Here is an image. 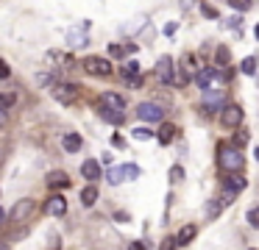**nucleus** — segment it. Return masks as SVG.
I'll list each match as a JSON object with an SVG mask.
<instances>
[{"label":"nucleus","mask_w":259,"mask_h":250,"mask_svg":"<svg viewBox=\"0 0 259 250\" xmlns=\"http://www.w3.org/2000/svg\"><path fill=\"white\" fill-rule=\"evenodd\" d=\"M251 250H256V247H251Z\"/></svg>","instance_id":"41"},{"label":"nucleus","mask_w":259,"mask_h":250,"mask_svg":"<svg viewBox=\"0 0 259 250\" xmlns=\"http://www.w3.org/2000/svg\"><path fill=\"white\" fill-rule=\"evenodd\" d=\"M229 6H231V9H237V11H248V9H251V0H229Z\"/></svg>","instance_id":"25"},{"label":"nucleus","mask_w":259,"mask_h":250,"mask_svg":"<svg viewBox=\"0 0 259 250\" xmlns=\"http://www.w3.org/2000/svg\"><path fill=\"white\" fill-rule=\"evenodd\" d=\"M62 144H64L67 153H78V150H81V136H78V133H67V136L62 139Z\"/></svg>","instance_id":"17"},{"label":"nucleus","mask_w":259,"mask_h":250,"mask_svg":"<svg viewBox=\"0 0 259 250\" xmlns=\"http://www.w3.org/2000/svg\"><path fill=\"white\" fill-rule=\"evenodd\" d=\"M48 186H51V189H67L70 186V178L64 175V172H51V175H48Z\"/></svg>","instance_id":"15"},{"label":"nucleus","mask_w":259,"mask_h":250,"mask_svg":"<svg viewBox=\"0 0 259 250\" xmlns=\"http://www.w3.org/2000/svg\"><path fill=\"white\" fill-rule=\"evenodd\" d=\"M214 59H218L220 67H226V64H229V47H226V44H220V47L214 50Z\"/></svg>","instance_id":"22"},{"label":"nucleus","mask_w":259,"mask_h":250,"mask_svg":"<svg viewBox=\"0 0 259 250\" xmlns=\"http://www.w3.org/2000/svg\"><path fill=\"white\" fill-rule=\"evenodd\" d=\"M3 122H6V114H3V111H0V125H3Z\"/></svg>","instance_id":"37"},{"label":"nucleus","mask_w":259,"mask_h":250,"mask_svg":"<svg viewBox=\"0 0 259 250\" xmlns=\"http://www.w3.org/2000/svg\"><path fill=\"white\" fill-rule=\"evenodd\" d=\"M218 167L223 172H240L242 170V156L237 147H231V144H220L218 147Z\"/></svg>","instance_id":"1"},{"label":"nucleus","mask_w":259,"mask_h":250,"mask_svg":"<svg viewBox=\"0 0 259 250\" xmlns=\"http://www.w3.org/2000/svg\"><path fill=\"white\" fill-rule=\"evenodd\" d=\"M101 109H106V111H120V114H123L125 100L120 97V94H114V92H103V94H101Z\"/></svg>","instance_id":"8"},{"label":"nucleus","mask_w":259,"mask_h":250,"mask_svg":"<svg viewBox=\"0 0 259 250\" xmlns=\"http://www.w3.org/2000/svg\"><path fill=\"white\" fill-rule=\"evenodd\" d=\"M256 67H259V59H256V56H248V59H242L240 70L245 72V75H253V72H256Z\"/></svg>","instance_id":"19"},{"label":"nucleus","mask_w":259,"mask_h":250,"mask_svg":"<svg viewBox=\"0 0 259 250\" xmlns=\"http://www.w3.org/2000/svg\"><path fill=\"white\" fill-rule=\"evenodd\" d=\"M12 75V70H9V64L6 61H0V78H9Z\"/></svg>","instance_id":"33"},{"label":"nucleus","mask_w":259,"mask_h":250,"mask_svg":"<svg viewBox=\"0 0 259 250\" xmlns=\"http://www.w3.org/2000/svg\"><path fill=\"white\" fill-rule=\"evenodd\" d=\"M159 250H176V239H164V242H162V247H159Z\"/></svg>","instance_id":"32"},{"label":"nucleus","mask_w":259,"mask_h":250,"mask_svg":"<svg viewBox=\"0 0 259 250\" xmlns=\"http://www.w3.org/2000/svg\"><path fill=\"white\" fill-rule=\"evenodd\" d=\"M151 136H153L151 128H134V139H140V142L142 139H151Z\"/></svg>","instance_id":"26"},{"label":"nucleus","mask_w":259,"mask_h":250,"mask_svg":"<svg viewBox=\"0 0 259 250\" xmlns=\"http://www.w3.org/2000/svg\"><path fill=\"white\" fill-rule=\"evenodd\" d=\"M253 36H256V39H259V25H256V31H253Z\"/></svg>","instance_id":"38"},{"label":"nucleus","mask_w":259,"mask_h":250,"mask_svg":"<svg viewBox=\"0 0 259 250\" xmlns=\"http://www.w3.org/2000/svg\"><path fill=\"white\" fill-rule=\"evenodd\" d=\"M123 78H125V81L140 78V64H137V61H125V64H123Z\"/></svg>","instance_id":"20"},{"label":"nucleus","mask_w":259,"mask_h":250,"mask_svg":"<svg viewBox=\"0 0 259 250\" xmlns=\"http://www.w3.org/2000/svg\"><path fill=\"white\" fill-rule=\"evenodd\" d=\"M176 133H179V131H176V125H162V128H159V133H156V139L162 144H170L176 139Z\"/></svg>","instance_id":"18"},{"label":"nucleus","mask_w":259,"mask_h":250,"mask_svg":"<svg viewBox=\"0 0 259 250\" xmlns=\"http://www.w3.org/2000/svg\"><path fill=\"white\" fill-rule=\"evenodd\" d=\"M220 206H223V203H220V200H214V203H209V206H206V214L218 217V214H220Z\"/></svg>","instance_id":"30"},{"label":"nucleus","mask_w":259,"mask_h":250,"mask_svg":"<svg viewBox=\"0 0 259 250\" xmlns=\"http://www.w3.org/2000/svg\"><path fill=\"white\" fill-rule=\"evenodd\" d=\"M181 178H184V170H181V167H173V170H170V181L179 183Z\"/></svg>","instance_id":"29"},{"label":"nucleus","mask_w":259,"mask_h":250,"mask_svg":"<svg viewBox=\"0 0 259 250\" xmlns=\"http://www.w3.org/2000/svg\"><path fill=\"white\" fill-rule=\"evenodd\" d=\"M156 75H159V81H162V83H173V81H176V78H173V59H170V56L159 59Z\"/></svg>","instance_id":"9"},{"label":"nucleus","mask_w":259,"mask_h":250,"mask_svg":"<svg viewBox=\"0 0 259 250\" xmlns=\"http://www.w3.org/2000/svg\"><path fill=\"white\" fill-rule=\"evenodd\" d=\"M0 250H9V247H6V244H0Z\"/></svg>","instance_id":"39"},{"label":"nucleus","mask_w":259,"mask_h":250,"mask_svg":"<svg viewBox=\"0 0 259 250\" xmlns=\"http://www.w3.org/2000/svg\"><path fill=\"white\" fill-rule=\"evenodd\" d=\"M220 122H223L226 128H237L242 122V109L234 106V103L223 106V109H220Z\"/></svg>","instance_id":"6"},{"label":"nucleus","mask_w":259,"mask_h":250,"mask_svg":"<svg viewBox=\"0 0 259 250\" xmlns=\"http://www.w3.org/2000/svg\"><path fill=\"white\" fill-rule=\"evenodd\" d=\"M223 97H226V89H214V92H212V89H206V92H203V109H218V106L220 103H223Z\"/></svg>","instance_id":"11"},{"label":"nucleus","mask_w":259,"mask_h":250,"mask_svg":"<svg viewBox=\"0 0 259 250\" xmlns=\"http://www.w3.org/2000/svg\"><path fill=\"white\" fill-rule=\"evenodd\" d=\"M195 233H198L195 225H184V228L179 231V236H176V244H190L192 239H195Z\"/></svg>","instance_id":"16"},{"label":"nucleus","mask_w":259,"mask_h":250,"mask_svg":"<svg viewBox=\"0 0 259 250\" xmlns=\"http://www.w3.org/2000/svg\"><path fill=\"white\" fill-rule=\"evenodd\" d=\"M95 200H98V189L90 183V186H87L84 192H81V203H84V206H92Z\"/></svg>","instance_id":"21"},{"label":"nucleus","mask_w":259,"mask_h":250,"mask_svg":"<svg viewBox=\"0 0 259 250\" xmlns=\"http://www.w3.org/2000/svg\"><path fill=\"white\" fill-rule=\"evenodd\" d=\"M137 114H140V120H145V122H162L164 111H162L159 103H140Z\"/></svg>","instance_id":"7"},{"label":"nucleus","mask_w":259,"mask_h":250,"mask_svg":"<svg viewBox=\"0 0 259 250\" xmlns=\"http://www.w3.org/2000/svg\"><path fill=\"white\" fill-rule=\"evenodd\" d=\"M245 142H248V136H245V133H237V147H242Z\"/></svg>","instance_id":"35"},{"label":"nucleus","mask_w":259,"mask_h":250,"mask_svg":"<svg viewBox=\"0 0 259 250\" xmlns=\"http://www.w3.org/2000/svg\"><path fill=\"white\" fill-rule=\"evenodd\" d=\"M256 161H259V147H256Z\"/></svg>","instance_id":"40"},{"label":"nucleus","mask_w":259,"mask_h":250,"mask_svg":"<svg viewBox=\"0 0 259 250\" xmlns=\"http://www.w3.org/2000/svg\"><path fill=\"white\" fill-rule=\"evenodd\" d=\"M101 117H103V120H109V122H114V125H120V122H123V114H120V111H106V109H101Z\"/></svg>","instance_id":"23"},{"label":"nucleus","mask_w":259,"mask_h":250,"mask_svg":"<svg viewBox=\"0 0 259 250\" xmlns=\"http://www.w3.org/2000/svg\"><path fill=\"white\" fill-rule=\"evenodd\" d=\"M128 250H148V244H145V242H131Z\"/></svg>","instance_id":"34"},{"label":"nucleus","mask_w":259,"mask_h":250,"mask_svg":"<svg viewBox=\"0 0 259 250\" xmlns=\"http://www.w3.org/2000/svg\"><path fill=\"white\" fill-rule=\"evenodd\" d=\"M201 11H203V17H209V20H214V17H218V9H214V6H209V3H203Z\"/></svg>","instance_id":"27"},{"label":"nucleus","mask_w":259,"mask_h":250,"mask_svg":"<svg viewBox=\"0 0 259 250\" xmlns=\"http://www.w3.org/2000/svg\"><path fill=\"white\" fill-rule=\"evenodd\" d=\"M3 220H6V211H3V209H0V222H3Z\"/></svg>","instance_id":"36"},{"label":"nucleus","mask_w":259,"mask_h":250,"mask_svg":"<svg viewBox=\"0 0 259 250\" xmlns=\"http://www.w3.org/2000/svg\"><path fill=\"white\" fill-rule=\"evenodd\" d=\"M53 97H56L59 103L70 106L78 97V86H75V83H53Z\"/></svg>","instance_id":"5"},{"label":"nucleus","mask_w":259,"mask_h":250,"mask_svg":"<svg viewBox=\"0 0 259 250\" xmlns=\"http://www.w3.org/2000/svg\"><path fill=\"white\" fill-rule=\"evenodd\" d=\"M248 222H251L253 228H259V206H256V209L248 211Z\"/></svg>","instance_id":"28"},{"label":"nucleus","mask_w":259,"mask_h":250,"mask_svg":"<svg viewBox=\"0 0 259 250\" xmlns=\"http://www.w3.org/2000/svg\"><path fill=\"white\" fill-rule=\"evenodd\" d=\"M14 100H17V97H14L12 92H6V94H0V111H6V109H12V106H14Z\"/></svg>","instance_id":"24"},{"label":"nucleus","mask_w":259,"mask_h":250,"mask_svg":"<svg viewBox=\"0 0 259 250\" xmlns=\"http://www.w3.org/2000/svg\"><path fill=\"white\" fill-rule=\"evenodd\" d=\"M214 78H218V72H214L212 67H206V70H201V72L195 75V81H198V86H201L203 92H206V89L212 86V81H214Z\"/></svg>","instance_id":"14"},{"label":"nucleus","mask_w":259,"mask_h":250,"mask_svg":"<svg viewBox=\"0 0 259 250\" xmlns=\"http://www.w3.org/2000/svg\"><path fill=\"white\" fill-rule=\"evenodd\" d=\"M84 70L90 72V75H112V61L109 59H101V56H90V59H84Z\"/></svg>","instance_id":"3"},{"label":"nucleus","mask_w":259,"mask_h":250,"mask_svg":"<svg viewBox=\"0 0 259 250\" xmlns=\"http://www.w3.org/2000/svg\"><path fill=\"white\" fill-rule=\"evenodd\" d=\"M81 175L87 178V181H98V178H101V164H98V161H84V164H81Z\"/></svg>","instance_id":"12"},{"label":"nucleus","mask_w":259,"mask_h":250,"mask_svg":"<svg viewBox=\"0 0 259 250\" xmlns=\"http://www.w3.org/2000/svg\"><path fill=\"white\" fill-rule=\"evenodd\" d=\"M31 211H34V200H20V203L12 209V220H17V222H20V220H25V217H28Z\"/></svg>","instance_id":"13"},{"label":"nucleus","mask_w":259,"mask_h":250,"mask_svg":"<svg viewBox=\"0 0 259 250\" xmlns=\"http://www.w3.org/2000/svg\"><path fill=\"white\" fill-rule=\"evenodd\" d=\"M134 178H140V167L137 164H123V167H112L109 175H106V181L117 186L120 181H134Z\"/></svg>","instance_id":"2"},{"label":"nucleus","mask_w":259,"mask_h":250,"mask_svg":"<svg viewBox=\"0 0 259 250\" xmlns=\"http://www.w3.org/2000/svg\"><path fill=\"white\" fill-rule=\"evenodd\" d=\"M45 211H48V214H53V217H62L64 211H67V200H64L62 194H51L48 203H45Z\"/></svg>","instance_id":"10"},{"label":"nucleus","mask_w":259,"mask_h":250,"mask_svg":"<svg viewBox=\"0 0 259 250\" xmlns=\"http://www.w3.org/2000/svg\"><path fill=\"white\" fill-rule=\"evenodd\" d=\"M109 53H112V59H123V53H125V50L120 47V44H109Z\"/></svg>","instance_id":"31"},{"label":"nucleus","mask_w":259,"mask_h":250,"mask_svg":"<svg viewBox=\"0 0 259 250\" xmlns=\"http://www.w3.org/2000/svg\"><path fill=\"white\" fill-rule=\"evenodd\" d=\"M242 189H245V178H240V175H234V172H231V178L226 181V186H223V194H220V203L229 206L231 200H234V194L242 192Z\"/></svg>","instance_id":"4"}]
</instances>
